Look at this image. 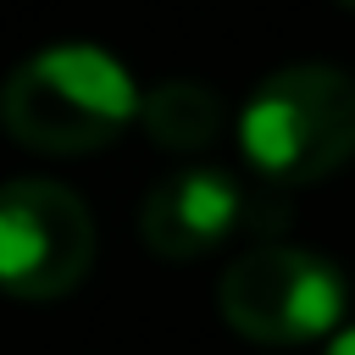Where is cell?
<instances>
[{
	"label": "cell",
	"instance_id": "cell-6",
	"mask_svg": "<svg viewBox=\"0 0 355 355\" xmlns=\"http://www.w3.org/2000/svg\"><path fill=\"white\" fill-rule=\"evenodd\" d=\"M144 133L150 144H161L166 155H205L222 133V100L205 89V83H189V78H172V83H155L144 94Z\"/></svg>",
	"mask_w": 355,
	"mask_h": 355
},
{
	"label": "cell",
	"instance_id": "cell-5",
	"mask_svg": "<svg viewBox=\"0 0 355 355\" xmlns=\"http://www.w3.org/2000/svg\"><path fill=\"white\" fill-rule=\"evenodd\" d=\"M239 216H244V189H239V178L222 172V166L189 161V166L166 172V178L144 194L139 233H144V244H150L161 261H200V255H211L216 244L233 239Z\"/></svg>",
	"mask_w": 355,
	"mask_h": 355
},
{
	"label": "cell",
	"instance_id": "cell-2",
	"mask_svg": "<svg viewBox=\"0 0 355 355\" xmlns=\"http://www.w3.org/2000/svg\"><path fill=\"white\" fill-rule=\"evenodd\" d=\"M244 161L277 183H322L355 155V78L327 61L277 67L239 111Z\"/></svg>",
	"mask_w": 355,
	"mask_h": 355
},
{
	"label": "cell",
	"instance_id": "cell-7",
	"mask_svg": "<svg viewBox=\"0 0 355 355\" xmlns=\"http://www.w3.org/2000/svg\"><path fill=\"white\" fill-rule=\"evenodd\" d=\"M327 355H355V327H344V333H333V344H327Z\"/></svg>",
	"mask_w": 355,
	"mask_h": 355
},
{
	"label": "cell",
	"instance_id": "cell-1",
	"mask_svg": "<svg viewBox=\"0 0 355 355\" xmlns=\"http://www.w3.org/2000/svg\"><path fill=\"white\" fill-rule=\"evenodd\" d=\"M6 133L44 155H89L111 144L133 116H144V94L128 67L94 44H50L11 67L0 94Z\"/></svg>",
	"mask_w": 355,
	"mask_h": 355
},
{
	"label": "cell",
	"instance_id": "cell-8",
	"mask_svg": "<svg viewBox=\"0 0 355 355\" xmlns=\"http://www.w3.org/2000/svg\"><path fill=\"white\" fill-rule=\"evenodd\" d=\"M338 6H344V11H355V0H338Z\"/></svg>",
	"mask_w": 355,
	"mask_h": 355
},
{
	"label": "cell",
	"instance_id": "cell-3",
	"mask_svg": "<svg viewBox=\"0 0 355 355\" xmlns=\"http://www.w3.org/2000/svg\"><path fill=\"white\" fill-rule=\"evenodd\" d=\"M222 322L266 349L316 344L344 322V277L300 244H250L216 283Z\"/></svg>",
	"mask_w": 355,
	"mask_h": 355
},
{
	"label": "cell",
	"instance_id": "cell-4",
	"mask_svg": "<svg viewBox=\"0 0 355 355\" xmlns=\"http://www.w3.org/2000/svg\"><path fill=\"white\" fill-rule=\"evenodd\" d=\"M94 266L89 205L50 178H11L0 189V277L17 300H61Z\"/></svg>",
	"mask_w": 355,
	"mask_h": 355
}]
</instances>
